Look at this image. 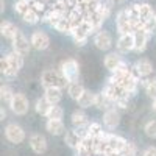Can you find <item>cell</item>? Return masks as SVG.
<instances>
[{"label":"cell","instance_id":"3957f363","mask_svg":"<svg viewBox=\"0 0 156 156\" xmlns=\"http://www.w3.org/2000/svg\"><path fill=\"white\" fill-rule=\"evenodd\" d=\"M94 31H95V30H94V27H92V23L87 22V20L84 19L80 25H78V27H75V28H73L72 37H73V41H75V44H76V45L83 47V45L87 42L89 34H92Z\"/></svg>","mask_w":156,"mask_h":156},{"label":"cell","instance_id":"74e56055","mask_svg":"<svg viewBox=\"0 0 156 156\" xmlns=\"http://www.w3.org/2000/svg\"><path fill=\"white\" fill-rule=\"evenodd\" d=\"M128 0H109V3L111 5H123V3H126Z\"/></svg>","mask_w":156,"mask_h":156},{"label":"cell","instance_id":"8d00e7d4","mask_svg":"<svg viewBox=\"0 0 156 156\" xmlns=\"http://www.w3.org/2000/svg\"><path fill=\"white\" fill-rule=\"evenodd\" d=\"M140 156H156V147H147Z\"/></svg>","mask_w":156,"mask_h":156},{"label":"cell","instance_id":"30bf717a","mask_svg":"<svg viewBox=\"0 0 156 156\" xmlns=\"http://www.w3.org/2000/svg\"><path fill=\"white\" fill-rule=\"evenodd\" d=\"M134 33H126V34H120L119 41L115 42V47L119 50V53H129V51H134Z\"/></svg>","mask_w":156,"mask_h":156},{"label":"cell","instance_id":"d4e9b609","mask_svg":"<svg viewBox=\"0 0 156 156\" xmlns=\"http://www.w3.org/2000/svg\"><path fill=\"white\" fill-rule=\"evenodd\" d=\"M51 106H53V103H51L50 100H47L45 97H42V98H37V100H36L34 109H36V112H37L39 115L47 117L48 112H50V109H51Z\"/></svg>","mask_w":156,"mask_h":156},{"label":"cell","instance_id":"f546056e","mask_svg":"<svg viewBox=\"0 0 156 156\" xmlns=\"http://www.w3.org/2000/svg\"><path fill=\"white\" fill-rule=\"evenodd\" d=\"M103 133V125L101 123H98V122H90L89 125H87V136H90V137H94V139H98Z\"/></svg>","mask_w":156,"mask_h":156},{"label":"cell","instance_id":"f1b7e54d","mask_svg":"<svg viewBox=\"0 0 156 156\" xmlns=\"http://www.w3.org/2000/svg\"><path fill=\"white\" fill-rule=\"evenodd\" d=\"M112 106H115V103L106 95V94H97V100H95V108H98V109H109V108H112Z\"/></svg>","mask_w":156,"mask_h":156},{"label":"cell","instance_id":"8992f818","mask_svg":"<svg viewBox=\"0 0 156 156\" xmlns=\"http://www.w3.org/2000/svg\"><path fill=\"white\" fill-rule=\"evenodd\" d=\"M100 137L109 145V148H111L114 153H122V150L125 148L126 142H128V140L123 139L122 136H117V134H112V133H103Z\"/></svg>","mask_w":156,"mask_h":156},{"label":"cell","instance_id":"2e32d148","mask_svg":"<svg viewBox=\"0 0 156 156\" xmlns=\"http://www.w3.org/2000/svg\"><path fill=\"white\" fill-rule=\"evenodd\" d=\"M64 142L73 150H76L78 147L81 145V142H83V137L81 134L76 131V129H67L66 133H64Z\"/></svg>","mask_w":156,"mask_h":156},{"label":"cell","instance_id":"8fae6325","mask_svg":"<svg viewBox=\"0 0 156 156\" xmlns=\"http://www.w3.org/2000/svg\"><path fill=\"white\" fill-rule=\"evenodd\" d=\"M30 42H31V47L34 50H47L50 45V37L47 33H44L41 30H36L31 33Z\"/></svg>","mask_w":156,"mask_h":156},{"label":"cell","instance_id":"cb8c5ba5","mask_svg":"<svg viewBox=\"0 0 156 156\" xmlns=\"http://www.w3.org/2000/svg\"><path fill=\"white\" fill-rule=\"evenodd\" d=\"M47 100H50L53 105H58L62 98V87L58 86H51V87H45V95Z\"/></svg>","mask_w":156,"mask_h":156},{"label":"cell","instance_id":"1f68e13d","mask_svg":"<svg viewBox=\"0 0 156 156\" xmlns=\"http://www.w3.org/2000/svg\"><path fill=\"white\" fill-rule=\"evenodd\" d=\"M62 115H64V109L59 105H53L47 115V119H55V120H62Z\"/></svg>","mask_w":156,"mask_h":156},{"label":"cell","instance_id":"d6986e66","mask_svg":"<svg viewBox=\"0 0 156 156\" xmlns=\"http://www.w3.org/2000/svg\"><path fill=\"white\" fill-rule=\"evenodd\" d=\"M45 129L50 133V134H53V136H61L67 131L66 126H64L62 120H55V119H48L47 123H45Z\"/></svg>","mask_w":156,"mask_h":156},{"label":"cell","instance_id":"44dd1931","mask_svg":"<svg viewBox=\"0 0 156 156\" xmlns=\"http://www.w3.org/2000/svg\"><path fill=\"white\" fill-rule=\"evenodd\" d=\"M70 120H72V125H73L75 128H84V126H87V125L90 123L87 114H86L84 111H78V109L72 112Z\"/></svg>","mask_w":156,"mask_h":156},{"label":"cell","instance_id":"7a4b0ae2","mask_svg":"<svg viewBox=\"0 0 156 156\" xmlns=\"http://www.w3.org/2000/svg\"><path fill=\"white\" fill-rule=\"evenodd\" d=\"M59 70H61V73L64 75V78H66L69 83L78 81V76H80V64H78L76 59L67 58V59L61 61Z\"/></svg>","mask_w":156,"mask_h":156},{"label":"cell","instance_id":"9c48e42d","mask_svg":"<svg viewBox=\"0 0 156 156\" xmlns=\"http://www.w3.org/2000/svg\"><path fill=\"white\" fill-rule=\"evenodd\" d=\"M115 27H117V31L120 34H126V33H134L133 31V23H131V19L126 16L125 9H120L115 16Z\"/></svg>","mask_w":156,"mask_h":156},{"label":"cell","instance_id":"ac0fdd59","mask_svg":"<svg viewBox=\"0 0 156 156\" xmlns=\"http://www.w3.org/2000/svg\"><path fill=\"white\" fill-rule=\"evenodd\" d=\"M148 37L150 34L144 30L136 31L134 33V39H136V44H134V51L136 53H144L145 48H147V42H148Z\"/></svg>","mask_w":156,"mask_h":156},{"label":"cell","instance_id":"ba28073f","mask_svg":"<svg viewBox=\"0 0 156 156\" xmlns=\"http://www.w3.org/2000/svg\"><path fill=\"white\" fill-rule=\"evenodd\" d=\"M133 72L134 75L139 78V80H142V78H150V75L153 73V66L151 62L148 59H137L134 64H133Z\"/></svg>","mask_w":156,"mask_h":156},{"label":"cell","instance_id":"52a82bcc","mask_svg":"<svg viewBox=\"0 0 156 156\" xmlns=\"http://www.w3.org/2000/svg\"><path fill=\"white\" fill-rule=\"evenodd\" d=\"M9 108L16 115L27 114V111H28V98L25 97V94H22V92H16L14 97H12V101H11Z\"/></svg>","mask_w":156,"mask_h":156},{"label":"cell","instance_id":"5bb4252c","mask_svg":"<svg viewBox=\"0 0 156 156\" xmlns=\"http://www.w3.org/2000/svg\"><path fill=\"white\" fill-rule=\"evenodd\" d=\"M30 148L36 154H44L47 151V139L41 133H34L30 136Z\"/></svg>","mask_w":156,"mask_h":156},{"label":"cell","instance_id":"d6a6232c","mask_svg":"<svg viewBox=\"0 0 156 156\" xmlns=\"http://www.w3.org/2000/svg\"><path fill=\"white\" fill-rule=\"evenodd\" d=\"M122 156H137V145L134 142H126L125 148L122 150Z\"/></svg>","mask_w":156,"mask_h":156},{"label":"cell","instance_id":"5b68a950","mask_svg":"<svg viewBox=\"0 0 156 156\" xmlns=\"http://www.w3.org/2000/svg\"><path fill=\"white\" fill-rule=\"evenodd\" d=\"M5 137L11 142V144H22L25 140V131L20 125L9 123L5 128Z\"/></svg>","mask_w":156,"mask_h":156},{"label":"cell","instance_id":"f35d334b","mask_svg":"<svg viewBox=\"0 0 156 156\" xmlns=\"http://www.w3.org/2000/svg\"><path fill=\"white\" fill-rule=\"evenodd\" d=\"M0 117H2V120H3L5 117H6V111H5L3 108H2V111H0Z\"/></svg>","mask_w":156,"mask_h":156},{"label":"cell","instance_id":"9a60e30c","mask_svg":"<svg viewBox=\"0 0 156 156\" xmlns=\"http://www.w3.org/2000/svg\"><path fill=\"white\" fill-rule=\"evenodd\" d=\"M6 56H8V59H9V73H8V76H9V78H11V76H16L17 72H19V70L22 69V66H23V55H20V53H17V51L12 50L11 53H8Z\"/></svg>","mask_w":156,"mask_h":156},{"label":"cell","instance_id":"ab89813d","mask_svg":"<svg viewBox=\"0 0 156 156\" xmlns=\"http://www.w3.org/2000/svg\"><path fill=\"white\" fill-rule=\"evenodd\" d=\"M151 109H153V112L156 114V98L153 100V105H151Z\"/></svg>","mask_w":156,"mask_h":156},{"label":"cell","instance_id":"ffe728a7","mask_svg":"<svg viewBox=\"0 0 156 156\" xmlns=\"http://www.w3.org/2000/svg\"><path fill=\"white\" fill-rule=\"evenodd\" d=\"M17 31H19V28L9 20H3L0 23V33H2V36L5 39H8V41H12V37L17 34Z\"/></svg>","mask_w":156,"mask_h":156},{"label":"cell","instance_id":"4316f807","mask_svg":"<svg viewBox=\"0 0 156 156\" xmlns=\"http://www.w3.org/2000/svg\"><path fill=\"white\" fill-rule=\"evenodd\" d=\"M84 90H86V89L83 87V84L78 83V81H72V83H69V86H67V94H69V97H70L72 100H75V101L83 95Z\"/></svg>","mask_w":156,"mask_h":156},{"label":"cell","instance_id":"60d3db41","mask_svg":"<svg viewBox=\"0 0 156 156\" xmlns=\"http://www.w3.org/2000/svg\"><path fill=\"white\" fill-rule=\"evenodd\" d=\"M154 22H156V14H154Z\"/></svg>","mask_w":156,"mask_h":156},{"label":"cell","instance_id":"7c38bea8","mask_svg":"<svg viewBox=\"0 0 156 156\" xmlns=\"http://www.w3.org/2000/svg\"><path fill=\"white\" fill-rule=\"evenodd\" d=\"M94 45H95L98 50H101V51L109 50V48L112 47V36H111V33L106 31V30L97 31L95 36H94Z\"/></svg>","mask_w":156,"mask_h":156},{"label":"cell","instance_id":"484cf974","mask_svg":"<svg viewBox=\"0 0 156 156\" xmlns=\"http://www.w3.org/2000/svg\"><path fill=\"white\" fill-rule=\"evenodd\" d=\"M20 17H22V20H23L25 23H28V25H36V23L41 22V19H42V16L39 14L36 9H33L31 6H30L27 11H25Z\"/></svg>","mask_w":156,"mask_h":156},{"label":"cell","instance_id":"7402d4cb","mask_svg":"<svg viewBox=\"0 0 156 156\" xmlns=\"http://www.w3.org/2000/svg\"><path fill=\"white\" fill-rule=\"evenodd\" d=\"M103 64H105V67H106L109 72H115V70L123 64V61H122V58L117 55V53H108V55L105 56V61H103Z\"/></svg>","mask_w":156,"mask_h":156},{"label":"cell","instance_id":"6da1fadb","mask_svg":"<svg viewBox=\"0 0 156 156\" xmlns=\"http://www.w3.org/2000/svg\"><path fill=\"white\" fill-rule=\"evenodd\" d=\"M41 84L44 87H51V86H58V87H67L69 81L64 78V75L61 73V70H53V69H48L44 70L41 75Z\"/></svg>","mask_w":156,"mask_h":156},{"label":"cell","instance_id":"603a6c76","mask_svg":"<svg viewBox=\"0 0 156 156\" xmlns=\"http://www.w3.org/2000/svg\"><path fill=\"white\" fill-rule=\"evenodd\" d=\"M95 100H97V94L90 92V90H84L83 95L76 100V103L81 109H86V108H90V106H95Z\"/></svg>","mask_w":156,"mask_h":156},{"label":"cell","instance_id":"d590c367","mask_svg":"<svg viewBox=\"0 0 156 156\" xmlns=\"http://www.w3.org/2000/svg\"><path fill=\"white\" fill-rule=\"evenodd\" d=\"M0 70H2V73L5 76H8V73H9V59H8L6 55L2 56V59H0Z\"/></svg>","mask_w":156,"mask_h":156},{"label":"cell","instance_id":"4dcf8cb0","mask_svg":"<svg viewBox=\"0 0 156 156\" xmlns=\"http://www.w3.org/2000/svg\"><path fill=\"white\" fill-rule=\"evenodd\" d=\"M12 97H14V92H12V89L9 86H2L0 87V98H2V101L5 103V105H11V101H12Z\"/></svg>","mask_w":156,"mask_h":156},{"label":"cell","instance_id":"277c9868","mask_svg":"<svg viewBox=\"0 0 156 156\" xmlns=\"http://www.w3.org/2000/svg\"><path fill=\"white\" fill-rule=\"evenodd\" d=\"M11 45H12V50L17 51V53L23 55V56H27L30 53V48L31 47V42L27 39V36H25L20 30L17 31V34L12 37V41H11Z\"/></svg>","mask_w":156,"mask_h":156},{"label":"cell","instance_id":"e575fe53","mask_svg":"<svg viewBox=\"0 0 156 156\" xmlns=\"http://www.w3.org/2000/svg\"><path fill=\"white\" fill-rule=\"evenodd\" d=\"M144 131L148 137L151 139H156V120H150L147 122V125L144 126Z\"/></svg>","mask_w":156,"mask_h":156},{"label":"cell","instance_id":"4fadbf2b","mask_svg":"<svg viewBox=\"0 0 156 156\" xmlns=\"http://www.w3.org/2000/svg\"><path fill=\"white\" fill-rule=\"evenodd\" d=\"M120 123V112L115 106L106 109L103 112V125H105L108 129H115Z\"/></svg>","mask_w":156,"mask_h":156},{"label":"cell","instance_id":"836d02e7","mask_svg":"<svg viewBox=\"0 0 156 156\" xmlns=\"http://www.w3.org/2000/svg\"><path fill=\"white\" fill-rule=\"evenodd\" d=\"M145 92L150 98H156V78H150V81L145 86Z\"/></svg>","mask_w":156,"mask_h":156},{"label":"cell","instance_id":"83f0119b","mask_svg":"<svg viewBox=\"0 0 156 156\" xmlns=\"http://www.w3.org/2000/svg\"><path fill=\"white\" fill-rule=\"evenodd\" d=\"M56 31H59V33H62V34H69V36H72V33H73V27H72V23H70V20H69V17H62V19H59L56 23H55V27H53Z\"/></svg>","mask_w":156,"mask_h":156},{"label":"cell","instance_id":"e0dca14e","mask_svg":"<svg viewBox=\"0 0 156 156\" xmlns=\"http://www.w3.org/2000/svg\"><path fill=\"white\" fill-rule=\"evenodd\" d=\"M136 8H137V14L140 19H144V20H151L154 19V9L150 3L147 2H136Z\"/></svg>","mask_w":156,"mask_h":156}]
</instances>
